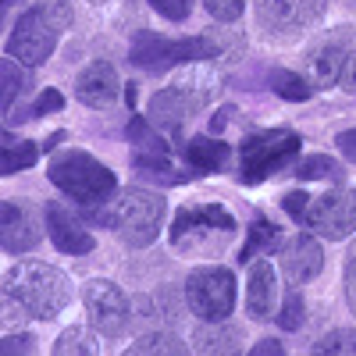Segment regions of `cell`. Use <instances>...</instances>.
I'll return each mask as SVG.
<instances>
[{
	"label": "cell",
	"instance_id": "1",
	"mask_svg": "<svg viewBox=\"0 0 356 356\" xmlns=\"http://www.w3.org/2000/svg\"><path fill=\"white\" fill-rule=\"evenodd\" d=\"M4 296H8V303H18L29 317L50 321L68 307L72 282H68L65 271H57V267H50V264L22 260L4 278Z\"/></svg>",
	"mask_w": 356,
	"mask_h": 356
},
{
	"label": "cell",
	"instance_id": "2",
	"mask_svg": "<svg viewBox=\"0 0 356 356\" xmlns=\"http://www.w3.org/2000/svg\"><path fill=\"white\" fill-rule=\"evenodd\" d=\"M164 200L150 189H122L114 200L97 203V207H89V218L114 228L129 246H150L157 235H161V221H164Z\"/></svg>",
	"mask_w": 356,
	"mask_h": 356
},
{
	"label": "cell",
	"instance_id": "3",
	"mask_svg": "<svg viewBox=\"0 0 356 356\" xmlns=\"http://www.w3.org/2000/svg\"><path fill=\"white\" fill-rule=\"evenodd\" d=\"M47 175H50V182L61 189L65 196L79 200L82 207L107 203V200H114V193H118V178H114V171L104 168L97 157L82 154V150L54 154Z\"/></svg>",
	"mask_w": 356,
	"mask_h": 356
},
{
	"label": "cell",
	"instance_id": "4",
	"mask_svg": "<svg viewBox=\"0 0 356 356\" xmlns=\"http://www.w3.org/2000/svg\"><path fill=\"white\" fill-rule=\"evenodd\" d=\"M296 154H300V136L292 129H264L243 139L239 146V164H243V182L257 186L264 178L282 171Z\"/></svg>",
	"mask_w": 356,
	"mask_h": 356
},
{
	"label": "cell",
	"instance_id": "5",
	"mask_svg": "<svg viewBox=\"0 0 356 356\" xmlns=\"http://www.w3.org/2000/svg\"><path fill=\"white\" fill-rule=\"evenodd\" d=\"M132 65L146 72H168L171 65L182 61H207V57H221V47L211 36H193V40H164L157 33H139L132 40Z\"/></svg>",
	"mask_w": 356,
	"mask_h": 356
},
{
	"label": "cell",
	"instance_id": "6",
	"mask_svg": "<svg viewBox=\"0 0 356 356\" xmlns=\"http://www.w3.org/2000/svg\"><path fill=\"white\" fill-rule=\"evenodd\" d=\"M186 303L189 310L207 321V324H221L228 321L232 307H235V278L228 267H196V271L186 278Z\"/></svg>",
	"mask_w": 356,
	"mask_h": 356
},
{
	"label": "cell",
	"instance_id": "7",
	"mask_svg": "<svg viewBox=\"0 0 356 356\" xmlns=\"http://www.w3.org/2000/svg\"><path fill=\"white\" fill-rule=\"evenodd\" d=\"M57 36H61V29H57L40 8H33V11H25V15L15 22L4 54H11L15 61H22L25 68H40L47 57L54 54Z\"/></svg>",
	"mask_w": 356,
	"mask_h": 356
},
{
	"label": "cell",
	"instance_id": "8",
	"mask_svg": "<svg viewBox=\"0 0 356 356\" xmlns=\"http://www.w3.org/2000/svg\"><path fill=\"white\" fill-rule=\"evenodd\" d=\"M82 303H86L89 324H93L100 335H122L129 328V300L114 282H107V278L86 282Z\"/></svg>",
	"mask_w": 356,
	"mask_h": 356
},
{
	"label": "cell",
	"instance_id": "9",
	"mask_svg": "<svg viewBox=\"0 0 356 356\" xmlns=\"http://www.w3.org/2000/svg\"><path fill=\"white\" fill-rule=\"evenodd\" d=\"M303 221L314 228V235H324V239H346V235L356 228V189H332V193L310 200Z\"/></svg>",
	"mask_w": 356,
	"mask_h": 356
},
{
	"label": "cell",
	"instance_id": "10",
	"mask_svg": "<svg viewBox=\"0 0 356 356\" xmlns=\"http://www.w3.org/2000/svg\"><path fill=\"white\" fill-rule=\"evenodd\" d=\"M324 11V0H257V18L271 36H296Z\"/></svg>",
	"mask_w": 356,
	"mask_h": 356
},
{
	"label": "cell",
	"instance_id": "11",
	"mask_svg": "<svg viewBox=\"0 0 356 356\" xmlns=\"http://www.w3.org/2000/svg\"><path fill=\"white\" fill-rule=\"evenodd\" d=\"M47 228H50V243L61 253H68V257H82V253H89L97 246V239L86 232V225L61 203L47 207Z\"/></svg>",
	"mask_w": 356,
	"mask_h": 356
},
{
	"label": "cell",
	"instance_id": "12",
	"mask_svg": "<svg viewBox=\"0 0 356 356\" xmlns=\"http://www.w3.org/2000/svg\"><path fill=\"white\" fill-rule=\"evenodd\" d=\"M321 267H324V250L314 235H296V239L282 246V271L289 285H303L317 278Z\"/></svg>",
	"mask_w": 356,
	"mask_h": 356
},
{
	"label": "cell",
	"instance_id": "13",
	"mask_svg": "<svg viewBox=\"0 0 356 356\" xmlns=\"http://www.w3.org/2000/svg\"><path fill=\"white\" fill-rule=\"evenodd\" d=\"M40 243V228L33 221V211L15 200H4L0 207V246L8 253H29Z\"/></svg>",
	"mask_w": 356,
	"mask_h": 356
},
{
	"label": "cell",
	"instance_id": "14",
	"mask_svg": "<svg viewBox=\"0 0 356 356\" xmlns=\"http://www.w3.org/2000/svg\"><path fill=\"white\" fill-rule=\"evenodd\" d=\"M118 72L111 61H93L79 72V82H75V97L86 104V107H111L118 100Z\"/></svg>",
	"mask_w": 356,
	"mask_h": 356
},
{
	"label": "cell",
	"instance_id": "15",
	"mask_svg": "<svg viewBox=\"0 0 356 356\" xmlns=\"http://www.w3.org/2000/svg\"><path fill=\"white\" fill-rule=\"evenodd\" d=\"M275 300H278V278L275 267L267 260L250 264V278H246V310L253 321H267L275 314Z\"/></svg>",
	"mask_w": 356,
	"mask_h": 356
},
{
	"label": "cell",
	"instance_id": "16",
	"mask_svg": "<svg viewBox=\"0 0 356 356\" xmlns=\"http://www.w3.org/2000/svg\"><path fill=\"white\" fill-rule=\"evenodd\" d=\"M200 228H214V232H232L235 221L225 207L218 203H207V207H182V211L175 214V228H171V239L182 243L186 232H200Z\"/></svg>",
	"mask_w": 356,
	"mask_h": 356
},
{
	"label": "cell",
	"instance_id": "17",
	"mask_svg": "<svg viewBox=\"0 0 356 356\" xmlns=\"http://www.w3.org/2000/svg\"><path fill=\"white\" fill-rule=\"evenodd\" d=\"M196 111V104L182 93L178 86H171V89H164V93H157L154 100H150V114H154V122L157 125H164L168 132H182V125H186V118Z\"/></svg>",
	"mask_w": 356,
	"mask_h": 356
},
{
	"label": "cell",
	"instance_id": "18",
	"mask_svg": "<svg viewBox=\"0 0 356 356\" xmlns=\"http://www.w3.org/2000/svg\"><path fill=\"white\" fill-rule=\"evenodd\" d=\"M346 57H349V50L342 47V40H324L321 47H314V54H310V82L314 86H339Z\"/></svg>",
	"mask_w": 356,
	"mask_h": 356
},
{
	"label": "cell",
	"instance_id": "19",
	"mask_svg": "<svg viewBox=\"0 0 356 356\" xmlns=\"http://www.w3.org/2000/svg\"><path fill=\"white\" fill-rule=\"evenodd\" d=\"M228 143L221 139H207V136H196L186 143V157L193 168H200V175H211V171H221L228 164Z\"/></svg>",
	"mask_w": 356,
	"mask_h": 356
},
{
	"label": "cell",
	"instance_id": "20",
	"mask_svg": "<svg viewBox=\"0 0 356 356\" xmlns=\"http://www.w3.org/2000/svg\"><path fill=\"white\" fill-rule=\"evenodd\" d=\"M36 157H40V146L36 143L4 136V150H0V175H18L25 168H33Z\"/></svg>",
	"mask_w": 356,
	"mask_h": 356
},
{
	"label": "cell",
	"instance_id": "21",
	"mask_svg": "<svg viewBox=\"0 0 356 356\" xmlns=\"http://www.w3.org/2000/svg\"><path fill=\"white\" fill-rule=\"evenodd\" d=\"M278 246V228L267 221V218H253V225H250V243L243 246V264H253V257H260V253H267V250H275Z\"/></svg>",
	"mask_w": 356,
	"mask_h": 356
},
{
	"label": "cell",
	"instance_id": "22",
	"mask_svg": "<svg viewBox=\"0 0 356 356\" xmlns=\"http://www.w3.org/2000/svg\"><path fill=\"white\" fill-rule=\"evenodd\" d=\"M271 89L282 100H296V104L310 100V93H314V86L296 72H271Z\"/></svg>",
	"mask_w": 356,
	"mask_h": 356
},
{
	"label": "cell",
	"instance_id": "23",
	"mask_svg": "<svg viewBox=\"0 0 356 356\" xmlns=\"http://www.w3.org/2000/svg\"><path fill=\"white\" fill-rule=\"evenodd\" d=\"M0 79H4V89H0V107H4V114H11V111H15V97L29 86V79L15 68V57H11V54L0 61Z\"/></svg>",
	"mask_w": 356,
	"mask_h": 356
},
{
	"label": "cell",
	"instance_id": "24",
	"mask_svg": "<svg viewBox=\"0 0 356 356\" xmlns=\"http://www.w3.org/2000/svg\"><path fill=\"white\" fill-rule=\"evenodd\" d=\"M93 353H97V342L86 328H68L54 342V356H93Z\"/></svg>",
	"mask_w": 356,
	"mask_h": 356
},
{
	"label": "cell",
	"instance_id": "25",
	"mask_svg": "<svg viewBox=\"0 0 356 356\" xmlns=\"http://www.w3.org/2000/svg\"><path fill=\"white\" fill-rule=\"evenodd\" d=\"M296 178H300V182H321V178H335L339 175V164L332 161V157H307L300 168L292 171Z\"/></svg>",
	"mask_w": 356,
	"mask_h": 356
},
{
	"label": "cell",
	"instance_id": "26",
	"mask_svg": "<svg viewBox=\"0 0 356 356\" xmlns=\"http://www.w3.org/2000/svg\"><path fill=\"white\" fill-rule=\"evenodd\" d=\"M303 321H307V314H303V296L292 289V292L285 296L282 310H278V324H282L285 332H300V328H303Z\"/></svg>",
	"mask_w": 356,
	"mask_h": 356
},
{
	"label": "cell",
	"instance_id": "27",
	"mask_svg": "<svg viewBox=\"0 0 356 356\" xmlns=\"http://www.w3.org/2000/svg\"><path fill=\"white\" fill-rule=\"evenodd\" d=\"M129 139L139 143L143 150H150V154H168V143H164L150 125H146L143 118H132V122H129Z\"/></svg>",
	"mask_w": 356,
	"mask_h": 356
},
{
	"label": "cell",
	"instance_id": "28",
	"mask_svg": "<svg viewBox=\"0 0 356 356\" xmlns=\"http://www.w3.org/2000/svg\"><path fill=\"white\" fill-rule=\"evenodd\" d=\"M317 356H332V353H353L356 356V332L342 328V332H332V335H324L317 346H314Z\"/></svg>",
	"mask_w": 356,
	"mask_h": 356
},
{
	"label": "cell",
	"instance_id": "29",
	"mask_svg": "<svg viewBox=\"0 0 356 356\" xmlns=\"http://www.w3.org/2000/svg\"><path fill=\"white\" fill-rule=\"evenodd\" d=\"M129 353H132V356H139V353H186V346L178 342L175 335H146V339H139Z\"/></svg>",
	"mask_w": 356,
	"mask_h": 356
},
{
	"label": "cell",
	"instance_id": "30",
	"mask_svg": "<svg viewBox=\"0 0 356 356\" xmlns=\"http://www.w3.org/2000/svg\"><path fill=\"white\" fill-rule=\"evenodd\" d=\"M203 8L218 22H239L246 11V0H203Z\"/></svg>",
	"mask_w": 356,
	"mask_h": 356
},
{
	"label": "cell",
	"instance_id": "31",
	"mask_svg": "<svg viewBox=\"0 0 356 356\" xmlns=\"http://www.w3.org/2000/svg\"><path fill=\"white\" fill-rule=\"evenodd\" d=\"M36 8H40L57 29H61V33L72 25V4H68V0H36Z\"/></svg>",
	"mask_w": 356,
	"mask_h": 356
},
{
	"label": "cell",
	"instance_id": "32",
	"mask_svg": "<svg viewBox=\"0 0 356 356\" xmlns=\"http://www.w3.org/2000/svg\"><path fill=\"white\" fill-rule=\"evenodd\" d=\"M196 342H200V353H235L232 335H221V332H200Z\"/></svg>",
	"mask_w": 356,
	"mask_h": 356
},
{
	"label": "cell",
	"instance_id": "33",
	"mask_svg": "<svg viewBox=\"0 0 356 356\" xmlns=\"http://www.w3.org/2000/svg\"><path fill=\"white\" fill-rule=\"evenodd\" d=\"M61 107H65V97L57 93V89H43V93L36 97V104L29 107V111H33V118H47V114L61 111Z\"/></svg>",
	"mask_w": 356,
	"mask_h": 356
},
{
	"label": "cell",
	"instance_id": "34",
	"mask_svg": "<svg viewBox=\"0 0 356 356\" xmlns=\"http://www.w3.org/2000/svg\"><path fill=\"white\" fill-rule=\"evenodd\" d=\"M150 4H154L157 15H164V18H171V22H182V18L193 11V0H150Z\"/></svg>",
	"mask_w": 356,
	"mask_h": 356
},
{
	"label": "cell",
	"instance_id": "35",
	"mask_svg": "<svg viewBox=\"0 0 356 356\" xmlns=\"http://www.w3.org/2000/svg\"><path fill=\"white\" fill-rule=\"evenodd\" d=\"M282 207H285L296 221H303V218H307V207H310V196H307V193H289V196L282 200Z\"/></svg>",
	"mask_w": 356,
	"mask_h": 356
},
{
	"label": "cell",
	"instance_id": "36",
	"mask_svg": "<svg viewBox=\"0 0 356 356\" xmlns=\"http://www.w3.org/2000/svg\"><path fill=\"white\" fill-rule=\"evenodd\" d=\"M33 342H36L33 335H11V339L0 342V353H4V356H8V353H33V349H36Z\"/></svg>",
	"mask_w": 356,
	"mask_h": 356
},
{
	"label": "cell",
	"instance_id": "37",
	"mask_svg": "<svg viewBox=\"0 0 356 356\" xmlns=\"http://www.w3.org/2000/svg\"><path fill=\"white\" fill-rule=\"evenodd\" d=\"M339 86L346 93H356V50H349L346 65H342V75H339Z\"/></svg>",
	"mask_w": 356,
	"mask_h": 356
},
{
	"label": "cell",
	"instance_id": "38",
	"mask_svg": "<svg viewBox=\"0 0 356 356\" xmlns=\"http://www.w3.org/2000/svg\"><path fill=\"white\" fill-rule=\"evenodd\" d=\"M346 303H349V310L356 314V257L346 264Z\"/></svg>",
	"mask_w": 356,
	"mask_h": 356
},
{
	"label": "cell",
	"instance_id": "39",
	"mask_svg": "<svg viewBox=\"0 0 356 356\" xmlns=\"http://www.w3.org/2000/svg\"><path fill=\"white\" fill-rule=\"evenodd\" d=\"M335 143H339V150H342V157L356 164V129H349V132H342V136H339Z\"/></svg>",
	"mask_w": 356,
	"mask_h": 356
},
{
	"label": "cell",
	"instance_id": "40",
	"mask_svg": "<svg viewBox=\"0 0 356 356\" xmlns=\"http://www.w3.org/2000/svg\"><path fill=\"white\" fill-rule=\"evenodd\" d=\"M257 353H271V356H282V353H285V346H282V342H275V339H264V342H257V346H253V356H257Z\"/></svg>",
	"mask_w": 356,
	"mask_h": 356
},
{
	"label": "cell",
	"instance_id": "41",
	"mask_svg": "<svg viewBox=\"0 0 356 356\" xmlns=\"http://www.w3.org/2000/svg\"><path fill=\"white\" fill-rule=\"evenodd\" d=\"M232 114H235V107H225V111H218V118H214V129H225V125L232 122Z\"/></svg>",
	"mask_w": 356,
	"mask_h": 356
},
{
	"label": "cell",
	"instance_id": "42",
	"mask_svg": "<svg viewBox=\"0 0 356 356\" xmlns=\"http://www.w3.org/2000/svg\"><path fill=\"white\" fill-rule=\"evenodd\" d=\"M61 139H65L61 132H54V136H50V139L43 143V150H57V143H61Z\"/></svg>",
	"mask_w": 356,
	"mask_h": 356
},
{
	"label": "cell",
	"instance_id": "43",
	"mask_svg": "<svg viewBox=\"0 0 356 356\" xmlns=\"http://www.w3.org/2000/svg\"><path fill=\"white\" fill-rule=\"evenodd\" d=\"M93 4H107V0H93Z\"/></svg>",
	"mask_w": 356,
	"mask_h": 356
}]
</instances>
